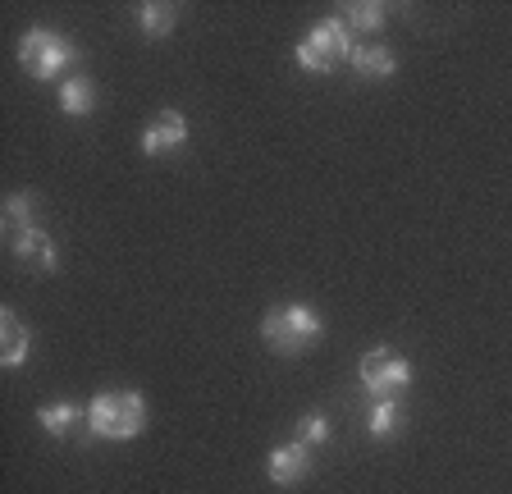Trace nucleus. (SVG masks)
I'll list each match as a JSON object with an SVG mask.
<instances>
[{
	"label": "nucleus",
	"instance_id": "1",
	"mask_svg": "<svg viewBox=\"0 0 512 494\" xmlns=\"http://www.w3.org/2000/svg\"><path fill=\"white\" fill-rule=\"evenodd\" d=\"M83 412H87V430L96 440H138L147 430V398L138 389H106Z\"/></svg>",
	"mask_w": 512,
	"mask_h": 494
},
{
	"label": "nucleus",
	"instance_id": "2",
	"mask_svg": "<svg viewBox=\"0 0 512 494\" xmlns=\"http://www.w3.org/2000/svg\"><path fill=\"white\" fill-rule=\"evenodd\" d=\"M320 334H325V321H320L316 307H307V302H288V307H275V312H266V321H261V339H266V344L275 348L279 357L307 353Z\"/></svg>",
	"mask_w": 512,
	"mask_h": 494
},
{
	"label": "nucleus",
	"instance_id": "3",
	"mask_svg": "<svg viewBox=\"0 0 512 494\" xmlns=\"http://www.w3.org/2000/svg\"><path fill=\"white\" fill-rule=\"evenodd\" d=\"M74 60H78V46L64 33H55V28H28V33L19 37V65L28 78L51 83V78H60Z\"/></svg>",
	"mask_w": 512,
	"mask_h": 494
},
{
	"label": "nucleus",
	"instance_id": "4",
	"mask_svg": "<svg viewBox=\"0 0 512 494\" xmlns=\"http://www.w3.org/2000/svg\"><path fill=\"white\" fill-rule=\"evenodd\" d=\"M348 55H352L348 23L343 19H320L307 33V42H298L293 60H298V69H307V74H334Z\"/></svg>",
	"mask_w": 512,
	"mask_h": 494
},
{
	"label": "nucleus",
	"instance_id": "5",
	"mask_svg": "<svg viewBox=\"0 0 512 494\" xmlns=\"http://www.w3.org/2000/svg\"><path fill=\"white\" fill-rule=\"evenodd\" d=\"M357 376H362V385L371 389L375 398H398L412 385V362L398 357L394 348H371V353L362 357V366H357Z\"/></svg>",
	"mask_w": 512,
	"mask_h": 494
},
{
	"label": "nucleus",
	"instance_id": "6",
	"mask_svg": "<svg viewBox=\"0 0 512 494\" xmlns=\"http://www.w3.org/2000/svg\"><path fill=\"white\" fill-rule=\"evenodd\" d=\"M179 147H188V119L179 110H160L147 129H142V151L147 156H174Z\"/></svg>",
	"mask_w": 512,
	"mask_h": 494
},
{
	"label": "nucleus",
	"instance_id": "7",
	"mask_svg": "<svg viewBox=\"0 0 512 494\" xmlns=\"http://www.w3.org/2000/svg\"><path fill=\"white\" fill-rule=\"evenodd\" d=\"M10 252L23 261V266L42 270V275H55V270H60V252H55L51 234H46L42 225H32V229H23V234H14L10 238Z\"/></svg>",
	"mask_w": 512,
	"mask_h": 494
},
{
	"label": "nucleus",
	"instance_id": "8",
	"mask_svg": "<svg viewBox=\"0 0 512 494\" xmlns=\"http://www.w3.org/2000/svg\"><path fill=\"white\" fill-rule=\"evenodd\" d=\"M266 472H270V481H275V485H298V481H307V472H311V449H307L302 440L279 444V449H270Z\"/></svg>",
	"mask_w": 512,
	"mask_h": 494
},
{
	"label": "nucleus",
	"instance_id": "9",
	"mask_svg": "<svg viewBox=\"0 0 512 494\" xmlns=\"http://www.w3.org/2000/svg\"><path fill=\"white\" fill-rule=\"evenodd\" d=\"M28 348H32V334L28 325L19 321V312H0V366L5 371H19L23 362H28Z\"/></svg>",
	"mask_w": 512,
	"mask_h": 494
},
{
	"label": "nucleus",
	"instance_id": "10",
	"mask_svg": "<svg viewBox=\"0 0 512 494\" xmlns=\"http://www.w3.org/2000/svg\"><path fill=\"white\" fill-rule=\"evenodd\" d=\"M348 65H352V74H357V78L380 83V78H394L398 60H394V51H389V46H371V42H366V46H352Z\"/></svg>",
	"mask_w": 512,
	"mask_h": 494
},
{
	"label": "nucleus",
	"instance_id": "11",
	"mask_svg": "<svg viewBox=\"0 0 512 494\" xmlns=\"http://www.w3.org/2000/svg\"><path fill=\"white\" fill-rule=\"evenodd\" d=\"M343 23L357 28V33H380L384 23H389V5H380V0H352V5H343Z\"/></svg>",
	"mask_w": 512,
	"mask_h": 494
},
{
	"label": "nucleus",
	"instance_id": "12",
	"mask_svg": "<svg viewBox=\"0 0 512 494\" xmlns=\"http://www.w3.org/2000/svg\"><path fill=\"white\" fill-rule=\"evenodd\" d=\"M0 220H5V234H23V229L37 225V197L32 193H10L5 197V211H0Z\"/></svg>",
	"mask_w": 512,
	"mask_h": 494
},
{
	"label": "nucleus",
	"instance_id": "13",
	"mask_svg": "<svg viewBox=\"0 0 512 494\" xmlns=\"http://www.w3.org/2000/svg\"><path fill=\"white\" fill-rule=\"evenodd\" d=\"M403 421V403L398 398H375L371 403V417H366V430H371V440H389Z\"/></svg>",
	"mask_w": 512,
	"mask_h": 494
},
{
	"label": "nucleus",
	"instance_id": "14",
	"mask_svg": "<svg viewBox=\"0 0 512 494\" xmlns=\"http://www.w3.org/2000/svg\"><path fill=\"white\" fill-rule=\"evenodd\" d=\"M92 106H96L92 78H64V83H60V110H64V115H87Z\"/></svg>",
	"mask_w": 512,
	"mask_h": 494
},
{
	"label": "nucleus",
	"instance_id": "15",
	"mask_svg": "<svg viewBox=\"0 0 512 494\" xmlns=\"http://www.w3.org/2000/svg\"><path fill=\"white\" fill-rule=\"evenodd\" d=\"M174 19H179V5H165V0L142 5V10H138V28L147 37H170L174 33Z\"/></svg>",
	"mask_w": 512,
	"mask_h": 494
},
{
	"label": "nucleus",
	"instance_id": "16",
	"mask_svg": "<svg viewBox=\"0 0 512 494\" xmlns=\"http://www.w3.org/2000/svg\"><path fill=\"white\" fill-rule=\"evenodd\" d=\"M37 421H42L46 435H69L78 421H87V412H78V403H51V408L37 412Z\"/></svg>",
	"mask_w": 512,
	"mask_h": 494
},
{
	"label": "nucleus",
	"instance_id": "17",
	"mask_svg": "<svg viewBox=\"0 0 512 494\" xmlns=\"http://www.w3.org/2000/svg\"><path fill=\"white\" fill-rule=\"evenodd\" d=\"M298 440L307 444V449L311 444H325L330 440V417H325V412H307V417L298 421Z\"/></svg>",
	"mask_w": 512,
	"mask_h": 494
}]
</instances>
